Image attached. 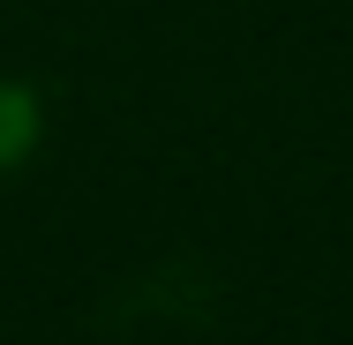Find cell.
I'll return each mask as SVG.
<instances>
[{
    "label": "cell",
    "instance_id": "cell-1",
    "mask_svg": "<svg viewBox=\"0 0 353 345\" xmlns=\"http://www.w3.org/2000/svg\"><path fill=\"white\" fill-rule=\"evenodd\" d=\"M38 143V98L23 83H0V165H15Z\"/></svg>",
    "mask_w": 353,
    "mask_h": 345
}]
</instances>
